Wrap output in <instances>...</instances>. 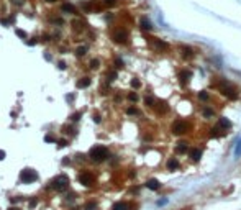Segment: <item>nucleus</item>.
Segmentation results:
<instances>
[{
	"label": "nucleus",
	"instance_id": "58836bf2",
	"mask_svg": "<svg viewBox=\"0 0 241 210\" xmlns=\"http://www.w3.org/2000/svg\"><path fill=\"white\" fill-rule=\"evenodd\" d=\"M10 210H18V208H10Z\"/></svg>",
	"mask_w": 241,
	"mask_h": 210
},
{
	"label": "nucleus",
	"instance_id": "4468645a",
	"mask_svg": "<svg viewBox=\"0 0 241 210\" xmlns=\"http://www.w3.org/2000/svg\"><path fill=\"white\" fill-rule=\"evenodd\" d=\"M180 51H182L184 58H192V56H194V51H192V48H189V46H182Z\"/></svg>",
	"mask_w": 241,
	"mask_h": 210
},
{
	"label": "nucleus",
	"instance_id": "c756f323",
	"mask_svg": "<svg viewBox=\"0 0 241 210\" xmlns=\"http://www.w3.org/2000/svg\"><path fill=\"white\" fill-rule=\"evenodd\" d=\"M90 64H92V68H99V61H97V59H94Z\"/></svg>",
	"mask_w": 241,
	"mask_h": 210
},
{
	"label": "nucleus",
	"instance_id": "c85d7f7f",
	"mask_svg": "<svg viewBox=\"0 0 241 210\" xmlns=\"http://www.w3.org/2000/svg\"><path fill=\"white\" fill-rule=\"evenodd\" d=\"M128 113H130V115H136V113H138V112H136V108H133V107H131V108H128Z\"/></svg>",
	"mask_w": 241,
	"mask_h": 210
},
{
	"label": "nucleus",
	"instance_id": "aec40b11",
	"mask_svg": "<svg viewBox=\"0 0 241 210\" xmlns=\"http://www.w3.org/2000/svg\"><path fill=\"white\" fill-rule=\"evenodd\" d=\"M215 115V112L212 110V108H204V117L205 118H212Z\"/></svg>",
	"mask_w": 241,
	"mask_h": 210
},
{
	"label": "nucleus",
	"instance_id": "5701e85b",
	"mask_svg": "<svg viewBox=\"0 0 241 210\" xmlns=\"http://www.w3.org/2000/svg\"><path fill=\"white\" fill-rule=\"evenodd\" d=\"M128 99L131 100V102H136V100H138V94H135V92H131L130 95H128Z\"/></svg>",
	"mask_w": 241,
	"mask_h": 210
},
{
	"label": "nucleus",
	"instance_id": "423d86ee",
	"mask_svg": "<svg viewBox=\"0 0 241 210\" xmlns=\"http://www.w3.org/2000/svg\"><path fill=\"white\" fill-rule=\"evenodd\" d=\"M79 181H80L82 185H90L94 182V177H92V174H89V172H80L79 174Z\"/></svg>",
	"mask_w": 241,
	"mask_h": 210
},
{
	"label": "nucleus",
	"instance_id": "f257e3e1",
	"mask_svg": "<svg viewBox=\"0 0 241 210\" xmlns=\"http://www.w3.org/2000/svg\"><path fill=\"white\" fill-rule=\"evenodd\" d=\"M189 131V123L186 120H176L172 125H171V133L172 135H184V133Z\"/></svg>",
	"mask_w": 241,
	"mask_h": 210
},
{
	"label": "nucleus",
	"instance_id": "f3484780",
	"mask_svg": "<svg viewBox=\"0 0 241 210\" xmlns=\"http://www.w3.org/2000/svg\"><path fill=\"white\" fill-rule=\"evenodd\" d=\"M179 77H180V80H182L184 84H186L187 80L190 79V72H189V71H182V72H179Z\"/></svg>",
	"mask_w": 241,
	"mask_h": 210
},
{
	"label": "nucleus",
	"instance_id": "a878e982",
	"mask_svg": "<svg viewBox=\"0 0 241 210\" xmlns=\"http://www.w3.org/2000/svg\"><path fill=\"white\" fill-rule=\"evenodd\" d=\"M131 86H133L135 89H138V87L141 86V84H139V80H138V79H133V80H131Z\"/></svg>",
	"mask_w": 241,
	"mask_h": 210
},
{
	"label": "nucleus",
	"instance_id": "7ed1b4c3",
	"mask_svg": "<svg viewBox=\"0 0 241 210\" xmlns=\"http://www.w3.org/2000/svg\"><path fill=\"white\" fill-rule=\"evenodd\" d=\"M220 90H222V94H223V95H226L230 100H236V99H238V92H236V89L230 82H223V86L220 87Z\"/></svg>",
	"mask_w": 241,
	"mask_h": 210
},
{
	"label": "nucleus",
	"instance_id": "39448f33",
	"mask_svg": "<svg viewBox=\"0 0 241 210\" xmlns=\"http://www.w3.org/2000/svg\"><path fill=\"white\" fill-rule=\"evenodd\" d=\"M20 177H22V181L25 184H30V182H33V181L38 179V174L31 169H25V171H22V176Z\"/></svg>",
	"mask_w": 241,
	"mask_h": 210
},
{
	"label": "nucleus",
	"instance_id": "ddd939ff",
	"mask_svg": "<svg viewBox=\"0 0 241 210\" xmlns=\"http://www.w3.org/2000/svg\"><path fill=\"white\" fill-rule=\"evenodd\" d=\"M187 148H189V146H187V143L180 141V143H177V146H176V151L182 154V153H187Z\"/></svg>",
	"mask_w": 241,
	"mask_h": 210
},
{
	"label": "nucleus",
	"instance_id": "6e6552de",
	"mask_svg": "<svg viewBox=\"0 0 241 210\" xmlns=\"http://www.w3.org/2000/svg\"><path fill=\"white\" fill-rule=\"evenodd\" d=\"M113 38H115V41H118V43H125V41L128 40V36H126L125 31H117V33L113 34Z\"/></svg>",
	"mask_w": 241,
	"mask_h": 210
},
{
	"label": "nucleus",
	"instance_id": "4be33fe9",
	"mask_svg": "<svg viewBox=\"0 0 241 210\" xmlns=\"http://www.w3.org/2000/svg\"><path fill=\"white\" fill-rule=\"evenodd\" d=\"M198 99L205 102V100H208V94L207 92H200V94H198Z\"/></svg>",
	"mask_w": 241,
	"mask_h": 210
},
{
	"label": "nucleus",
	"instance_id": "c9c22d12",
	"mask_svg": "<svg viewBox=\"0 0 241 210\" xmlns=\"http://www.w3.org/2000/svg\"><path fill=\"white\" fill-rule=\"evenodd\" d=\"M58 145H59V148H62V146H66V141L62 140V141H59V143H58Z\"/></svg>",
	"mask_w": 241,
	"mask_h": 210
},
{
	"label": "nucleus",
	"instance_id": "20e7f679",
	"mask_svg": "<svg viewBox=\"0 0 241 210\" xmlns=\"http://www.w3.org/2000/svg\"><path fill=\"white\" fill-rule=\"evenodd\" d=\"M67 184H69V181H67V177H66V176H58L53 181L51 187L56 189V190H64V189L67 187Z\"/></svg>",
	"mask_w": 241,
	"mask_h": 210
},
{
	"label": "nucleus",
	"instance_id": "2eb2a0df",
	"mask_svg": "<svg viewBox=\"0 0 241 210\" xmlns=\"http://www.w3.org/2000/svg\"><path fill=\"white\" fill-rule=\"evenodd\" d=\"M154 40V44L159 48V50H169V44L166 43V41H161V40H156V38H153Z\"/></svg>",
	"mask_w": 241,
	"mask_h": 210
},
{
	"label": "nucleus",
	"instance_id": "412c9836",
	"mask_svg": "<svg viewBox=\"0 0 241 210\" xmlns=\"http://www.w3.org/2000/svg\"><path fill=\"white\" fill-rule=\"evenodd\" d=\"M144 102H146V105H148V107H154V104H156V100H154V97H146L144 99Z\"/></svg>",
	"mask_w": 241,
	"mask_h": 210
},
{
	"label": "nucleus",
	"instance_id": "393cba45",
	"mask_svg": "<svg viewBox=\"0 0 241 210\" xmlns=\"http://www.w3.org/2000/svg\"><path fill=\"white\" fill-rule=\"evenodd\" d=\"M240 154H241V140H240L238 146H236V149H235V156H240Z\"/></svg>",
	"mask_w": 241,
	"mask_h": 210
},
{
	"label": "nucleus",
	"instance_id": "f03ea898",
	"mask_svg": "<svg viewBox=\"0 0 241 210\" xmlns=\"http://www.w3.org/2000/svg\"><path fill=\"white\" fill-rule=\"evenodd\" d=\"M107 156H108V151L103 146H95V148L90 149V158L94 161H103V159H107Z\"/></svg>",
	"mask_w": 241,
	"mask_h": 210
},
{
	"label": "nucleus",
	"instance_id": "cd10ccee",
	"mask_svg": "<svg viewBox=\"0 0 241 210\" xmlns=\"http://www.w3.org/2000/svg\"><path fill=\"white\" fill-rule=\"evenodd\" d=\"M85 51H87V48H79V50H77V54H79V56H84V54H85Z\"/></svg>",
	"mask_w": 241,
	"mask_h": 210
},
{
	"label": "nucleus",
	"instance_id": "1a4fd4ad",
	"mask_svg": "<svg viewBox=\"0 0 241 210\" xmlns=\"http://www.w3.org/2000/svg\"><path fill=\"white\" fill-rule=\"evenodd\" d=\"M177 167H179V161H177L176 158H171V159L167 161V169L174 171V169H177Z\"/></svg>",
	"mask_w": 241,
	"mask_h": 210
},
{
	"label": "nucleus",
	"instance_id": "b1692460",
	"mask_svg": "<svg viewBox=\"0 0 241 210\" xmlns=\"http://www.w3.org/2000/svg\"><path fill=\"white\" fill-rule=\"evenodd\" d=\"M212 135L213 136H220V135H223V133H220V128H212Z\"/></svg>",
	"mask_w": 241,
	"mask_h": 210
},
{
	"label": "nucleus",
	"instance_id": "2f4dec72",
	"mask_svg": "<svg viewBox=\"0 0 241 210\" xmlns=\"http://www.w3.org/2000/svg\"><path fill=\"white\" fill-rule=\"evenodd\" d=\"M79 117H80V113H77V115H72V120H74V122H77V120H79Z\"/></svg>",
	"mask_w": 241,
	"mask_h": 210
},
{
	"label": "nucleus",
	"instance_id": "6ab92c4d",
	"mask_svg": "<svg viewBox=\"0 0 241 210\" xmlns=\"http://www.w3.org/2000/svg\"><path fill=\"white\" fill-rule=\"evenodd\" d=\"M62 10H64V12H71V13H77L76 12V7L69 5V3H64V5H62Z\"/></svg>",
	"mask_w": 241,
	"mask_h": 210
},
{
	"label": "nucleus",
	"instance_id": "f8f14e48",
	"mask_svg": "<svg viewBox=\"0 0 241 210\" xmlns=\"http://www.w3.org/2000/svg\"><path fill=\"white\" fill-rule=\"evenodd\" d=\"M89 86H90V79H89V77H82V79L77 82V87H79V89H85V87H89Z\"/></svg>",
	"mask_w": 241,
	"mask_h": 210
},
{
	"label": "nucleus",
	"instance_id": "4c0bfd02",
	"mask_svg": "<svg viewBox=\"0 0 241 210\" xmlns=\"http://www.w3.org/2000/svg\"><path fill=\"white\" fill-rule=\"evenodd\" d=\"M46 2H56V0H46Z\"/></svg>",
	"mask_w": 241,
	"mask_h": 210
},
{
	"label": "nucleus",
	"instance_id": "9b49d317",
	"mask_svg": "<svg viewBox=\"0 0 241 210\" xmlns=\"http://www.w3.org/2000/svg\"><path fill=\"white\" fill-rule=\"evenodd\" d=\"M190 158H192V159H194V161H198V159H200V158H202V151H200V149H198V148H194V149H190Z\"/></svg>",
	"mask_w": 241,
	"mask_h": 210
},
{
	"label": "nucleus",
	"instance_id": "7c9ffc66",
	"mask_svg": "<svg viewBox=\"0 0 241 210\" xmlns=\"http://www.w3.org/2000/svg\"><path fill=\"white\" fill-rule=\"evenodd\" d=\"M103 2H105V3H107V5H113V3H115V2H117V0H103Z\"/></svg>",
	"mask_w": 241,
	"mask_h": 210
},
{
	"label": "nucleus",
	"instance_id": "bb28decb",
	"mask_svg": "<svg viewBox=\"0 0 241 210\" xmlns=\"http://www.w3.org/2000/svg\"><path fill=\"white\" fill-rule=\"evenodd\" d=\"M16 36H20V38H26V33H25V31H22V30H16Z\"/></svg>",
	"mask_w": 241,
	"mask_h": 210
},
{
	"label": "nucleus",
	"instance_id": "e433bc0d",
	"mask_svg": "<svg viewBox=\"0 0 241 210\" xmlns=\"http://www.w3.org/2000/svg\"><path fill=\"white\" fill-rule=\"evenodd\" d=\"M44 140H46V141H54V138H53V136H46Z\"/></svg>",
	"mask_w": 241,
	"mask_h": 210
},
{
	"label": "nucleus",
	"instance_id": "473e14b6",
	"mask_svg": "<svg viewBox=\"0 0 241 210\" xmlns=\"http://www.w3.org/2000/svg\"><path fill=\"white\" fill-rule=\"evenodd\" d=\"M92 208H95V204H89V205H87V210H92Z\"/></svg>",
	"mask_w": 241,
	"mask_h": 210
},
{
	"label": "nucleus",
	"instance_id": "dca6fc26",
	"mask_svg": "<svg viewBox=\"0 0 241 210\" xmlns=\"http://www.w3.org/2000/svg\"><path fill=\"white\" fill-rule=\"evenodd\" d=\"M220 127H223L225 130H228V128H231V122H230L228 118L222 117V118H220Z\"/></svg>",
	"mask_w": 241,
	"mask_h": 210
},
{
	"label": "nucleus",
	"instance_id": "72a5a7b5",
	"mask_svg": "<svg viewBox=\"0 0 241 210\" xmlns=\"http://www.w3.org/2000/svg\"><path fill=\"white\" fill-rule=\"evenodd\" d=\"M3 158H5V151H2V149H0V161H2Z\"/></svg>",
	"mask_w": 241,
	"mask_h": 210
},
{
	"label": "nucleus",
	"instance_id": "a211bd4d",
	"mask_svg": "<svg viewBox=\"0 0 241 210\" xmlns=\"http://www.w3.org/2000/svg\"><path fill=\"white\" fill-rule=\"evenodd\" d=\"M113 210H128V204H125V202H118V204L113 205Z\"/></svg>",
	"mask_w": 241,
	"mask_h": 210
},
{
	"label": "nucleus",
	"instance_id": "0eeeda50",
	"mask_svg": "<svg viewBox=\"0 0 241 210\" xmlns=\"http://www.w3.org/2000/svg\"><path fill=\"white\" fill-rule=\"evenodd\" d=\"M146 187L151 189V190H158V189L161 187V182L158 179H149L148 182H146Z\"/></svg>",
	"mask_w": 241,
	"mask_h": 210
},
{
	"label": "nucleus",
	"instance_id": "f704fd0d",
	"mask_svg": "<svg viewBox=\"0 0 241 210\" xmlns=\"http://www.w3.org/2000/svg\"><path fill=\"white\" fill-rule=\"evenodd\" d=\"M58 68H59V69H64V68H66V64H64V62H59Z\"/></svg>",
	"mask_w": 241,
	"mask_h": 210
},
{
	"label": "nucleus",
	"instance_id": "9d476101",
	"mask_svg": "<svg viewBox=\"0 0 241 210\" xmlns=\"http://www.w3.org/2000/svg\"><path fill=\"white\" fill-rule=\"evenodd\" d=\"M139 25H141V28H143V30H146V31L153 30V25H151V22H149L148 18H141V22H139Z\"/></svg>",
	"mask_w": 241,
	"mask_h": 210
}]
</instances>
